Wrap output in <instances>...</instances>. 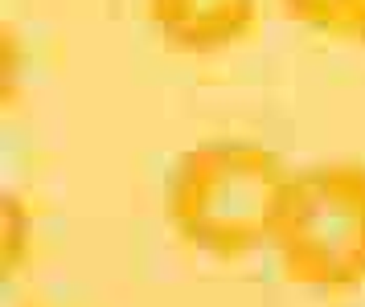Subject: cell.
I'll list each match as a JSON object with an SVG mask.
<instances>
[{"label":"cell","mask_w":365,"mask_h":307,"mask_svg":"<svg viewBox=\"0 0 365 307\" xmlns=\"http://www.w3.org/2000/svg\"><path fill=\"white\" fill-rule=\"evenodd\" d=\"M21 242L29 246V217L17 205V197H4V275L21 266Z\"/></svg>","instance_id":"5"},{"label":"cell","mask_w":365,"mask_h":307,"mask_svg":"<svg viewBox=\"0 0 365 307\" xmlns=\"http://www.w3.org/2000/svg\"><path fill=\"white\" fill-rule=\"evenodd\" d=\"M275 147L242 135L197 140L165 177V217L177 238L210 259L234 262L271 246L279 197L287 184Z\"/></svg>","instance_id":"1"},{"label":"cell","mask_w":365,"mask_h":307,"mask_svg":"<svg viewBox=\"0 0 365 307\" xmlns=\"http://www.w3.org/2000/svg\"><path fill=\"white\" fill-rule=\"evenodd\" d=\"M271 250L304 291H353L365 283V160L296 168L279 197Z\"/></svg>","instance_id":"2"},{"label":"cell","mask_w":365,"mask_h":307,"mask_svg":"<svg viewBox=\"0 0 365 307\" xmlns=\"http://www.w3.org/2000/svg\"><path fill=\"white\" fill-rule=\"evenodd\" d=\"M152 29L177 53L210 58L242 46L259 29V0H144Z\"/></svg>","instance_id":"3"},{"label":"cell","mask_w":365,"mask_h":307,"mask_svg":"<svg viewBox=\"0 0 365 307\" xmlns=\"http://www.w3.org/2000/svg\"><path fill=\"white\" fill-rule=\"evenodd\" d=\"M279 4L304 29L365 46V0H279Z\"/></svg>","instance_id":"4"}]
</instances>
